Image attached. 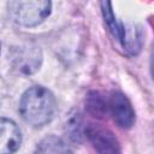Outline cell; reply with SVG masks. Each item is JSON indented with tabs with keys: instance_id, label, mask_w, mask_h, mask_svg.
I'll return each instance as SVG.
<instances>
[{
	"instance_id": "8",
	"label": "cell",
	"mask_w": 154,
	"mask_h": 154,
	"mask_svg": "<svg viewBox=\"0 0 154 154\" xmlns=\"http://www.w3.org/2000/svg\"><path fill=\"white\" fill-rule=\"evenodd\" d=\"M87 108L95 117H101L105 113H107V100L102 99V96H100L99 93H94L88 97Z\"/></svg>"
},
{
	"instance_id": "6",
	"label": "cell",
	"mask_w": 154,
	"mask_h": 154,
	"mask_svg": "<svg viewBox=\"0 0 154 154\" xmlns=\"http://www.w3.org/2000/svg\"><path fill=\"white\" fill-rule=\"evenodd\" d=\"M22 142V136L14 122L0 118V154H13Z\"/></svg>"
},
{
	"instance_id": "5",
	"label": "cell",
	"mask_w": 154,
	"mask_h": 154,
	"mask_svg": "<svg viewBox=\"0 0 154 154\" xmlns=\"http://www.w3.org/2000/svg\"><path fill=\"white\" fill-rule=\"evenodd\" d=\"M102 6V12L105 16V20L112 31V34L122 42L123 47L126 49H131L135 52V49H140V46L137 45L138 37H134V31L124 28L123 23H118L116 20L114 13L112 11V5L111 2H101Z\"/></svg>"
},
{
	"instance_id": "4",
	"label": "cell",
	"mask_w": 154,
	"mask_h": 154,
	"mask_svg": "<svg viewBox=\"0 0 154 154\" xmlns=\"http://www.w3.org/2000/svg\"><path fill=\"white\" fill-rule=\"evenodd\" d=\"M107 112L120 128L129 129L135 123V111L128 97L122 93L116 91L111 95L107 100Z\"/></svg>"
},
{
	"instance_id": "1",
	"label": "cell",
	"mask_w": 154,
	"mask_h": 154,
	"mask_svg": "<svg viewBox=\"0 0 154 154\" xmlns=\"http://www.w3.org/2000/svg\"><path fill=\"white\" fill-rule=\"evenodd\" d=\"M55 111V99L45 87L36 85L29 88L22 96L19 112L23 119L32 126H43L53 118Z\"/></svg>"
},
{
	"instance_id": "3",
	"label": "cell",
	"mask_w": 154,
	"mask_h": 154,
	"mask_svg": "<svg viewBox=\"0 0 154 154\" xmlns=\"http://www.w3.org/2000/svg\"><path fill=\"white\" fill-rule=\"evenodd\" d=\"M84 132L99 154H120L119 142L109 129L99 124H89Z\"/></svg>"
},
{
	"instance_id": "7",
	"label": "cell",
	"mask_w": 154,
	"mask_h": 154,
	"mask_svg": "<svg viewBox=\"0 0 154 154\" xmlns=\"http://www.w3.org/2000/svg\"><path fill=\"white\" fill-rule=\"evenodd\" d=\"M35 154H72V152L61 138L48 136L38 143Z\"/></svg>"
},
{
	"instance_id": "2",
	"label": "cell",
	"mask_w": 154,
	"mask_h": 154,
	"mask_svg": "<svg viewBox=\"0 0 154 154\" xmlns=\"http://www.w3.org/2000/svg\"><path fill=\"white\" fill-rule=\"evenodd\" d=\"M11 18L24 26H34L43 22L51 13L49 1H10L7 4Z\"/></svg>"
},
{
	"instance_id": "9",
	"label": "cell",
	"mask_w": 154,
	"mask_h": 154,
	"mask_svg": "<svg viewBox=\"0 0 154 154\" xmlns=\"http://www.w3.org/2000/svg\"><path fill=\"white\" fill-rule=\"evenodd\" d=\"M0 48H1V45H0Z\"/></svg>"
}]
</instances>
